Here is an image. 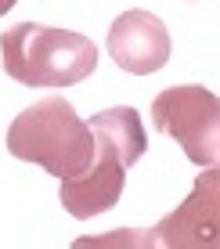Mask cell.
<instances>
[{"instance_id":"obj_1","label":"cell","mask_w":220,"mask_h":249,"mask_svg":"<svg viewBox=\"0 0 220 249\" xmlns=\"http://www.w3.org/2000/svg\"><path fill=\"white\" fill-rule=\"evenodd\" d=\"M7 152L15 159L36 162L51 177L65 181L94 162L98 144L90 126L76 116V108L65 98L51 94L15 116V123L7 126Z\"/></svg>"},{"instance_id":"obj_2","label":"cell","mask_w":220,"mask_h":249,"mask_svg":"<svg viewBox=\"0 0 220 249\" xmlns=\"http://www.w3.org/2000/svg\"><path fill=\"white\" fill-rule=\"evenodd\" d=\"M4 72L22 87H76L98 69L90 36L58 25L18 22L0 40Z\"/></svg>"},{"instance_id":"obj_3","label":"cell","mask_w":220,"mask_h":249,"mask_svg":"<svg viewBox=\"0 0 220 249\" xmlns=\"http://www.w3.org/2000/svg\"><path fill=\"white\" fill-rule=\"evenodd\" d=\"M152 126L170 134L195 166H217L220 156V98L209 87L181 83L152 101Z\"/></svg>"},{"instance_id":"obj_4","label":"cell","mask_w":220,"mask_h":249,"mask_svg":"<svg viewBox=\"0 0 220 249\" xmlns=\"http://www.w3.org/2000/svg\"><path fill=\"white\" fill-rule=\"evenodd\" d=\"M217 231H220V177L217 166H202L191 195L152 228V238H155V246L166 249H213L220 242Z\"/></svg>"},{"instance_id":"obj_5","label":"cell","mask_w":220,"mask_h":249,"mask_svg":"<svg viewBox=\"0 0 220 249\" xmlns=\"http://www.w3.org/2000/svg\"><path fill=\"white\" fill-rule=\"evenodd\" d=\"M94 144H98L94 162H90L83 174L65 177L62 188H58V199H62V206L76 220H90V217H98V213L112 210V206L119 202V195H123L126 170L134 166L105 134H94Z\"/></svg>"},{"instance_id":"obj_6","label":"cell","mask_w":220,"mask_h":249,"mask_svg":"<svg viewBox=\"0 0 220 249\" xmlns=\"http://www.w3.org/2000/svg\"><path fill=\"white\" fill-rule=\"evenodd\" d=\"M170 33L159 15L152 11H123L108 29V58L134 76H152L170 62Z\"/></svg>"},{"instance_id":"obj_7","label":"cell","mask_w":220,"mask_h":249,"mask_svg":"<svg viewBox=\"0 0 220 249\" xmlns=\"http://www.w3.org/2000/svg\"><path fill=\"white\" fill-rule=\"evenodd\" d=\"M90 130L94 134H105L116 148L123 152L130 162H137L141 156L148 152V134H145V123H141L137 108L130 105H116V108H105V112L90 116Z\"/></svg>"},{"instance_id":"obj_8","label":"cell","mask_w":220,"mask_h":249,"mask_svg":"<svg viewBox=\"0 0 220 249\" xmlns=\"http://www.w3.org/2000/svg\"><path fill=\"white\" fill-rule=\"evenodd\" d=\"M83 246H155V238H152V231H116L105 238H80L76 249Z\"/></svg>"},{"instance_id":"obj_9","label":"cell","mask_w":220,"mask_h":249,"mask_svg":"<svg viewBox=\"0 0 220 249\" xmlns=\"http://www.w3.org/2000/svg\"><path fill=\"white\" fill-rule=\"evenodd\" d=\"M15 4H18V0H0V18H4V15H7V11H11V7H15Z\"/></svg>"}]
</instances>
